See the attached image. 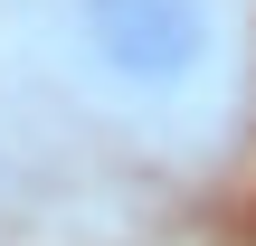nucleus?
Listing matches in <instances>:
<instances>
[{
  "label": "nucleus",
  "instance_id": "nucleus-1",
  "mask_svg": "<svg viewBox=\"0 0 256 246\" xmlns=\"http://www.w3.org/2000/svg\"><path fill=\"white\" fill-rule=\"evenodd\" d=\"M0 76L133 161L200 171L247 123V0H0Z\"/></svg>",
  "mask_w": 256,
  "mask_h": 246
}]
</instances>
